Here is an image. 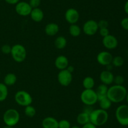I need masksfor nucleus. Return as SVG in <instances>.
Here are the masks:
<instances>
[{"instance_id": "nucleus-1", "label": "nucleus", "mask_w": 128, "mask_h": 128, "mask_svg": "<svg viewBox=\"0 0 128 128\" xmlns=\"http://www.w3.org/2000/svg\"><path fill=\"white\" fill-rule=\"evenodd\" d=\"M127 89L122 85H112L108 88L107 97L112 102L120 103L126 99Z\"/></svg>"}, {"instance_id": "nucleus-2", "label": "nucleus", "mask_w": 128, "mask_h": 128, "mask_svg": "<svg viewBox=\"0 0 128 128\" xmlns=\"http://www.w3.org/2000/svg\"><path fill=\"white\" fill-rule=\"evenodd\" d=\"M90 122L96 126H101L108 122L109 114L107 110L101 109H93L90 114Z\"/></svg>"}, {"instance_id": "nucleus-3", "label": "nucleus", "mask_w": 128, "mask_h": 128, "mask_svg": "<svg viewBox=\"0 0 128 128\" xmlns=\"http://www.w3.org/2000/svg\"><path fill=\"white\" fill-rule=\"evenodd\" d=\"M2 119L6 125L14 127L20 121V114L16 109H9L4 112Z\"/></svg>"}, {"instance_id": "nucleus-4", "label": "nucleus", "mask_w": 128, "mask_h": 128, "mask_svg": "<svg viewBox=\"0 0 128 128\" xmlns=\"http://www.w3.org/2000/svg\"><path fill=\"white\" fill-rule=\"evenodd\" d=\"M12 59L16 62L21 63L24 61L27 56L26 48L21 44H15L11 46V53Z\"/></svg>"}, {"instance_id": "nucleus-5", "label": "nucleus", "mask_w": 128, "mask_h": 128, "mask_svg": "<svg viewBox=\"0 0 128 128\" xmlns=\"http://www.w3.org/2000/svg\"><path fill=\"white\" fill-rule=\"evenodd\" d=\"M81 102L87 106H92L98 102V95L94 89H84L80 95Z\"/></svg>"}, {"instance_id": "nucleus-6", "label": "nucleus", "mask_w": 128, "mask_h": 128, "mask_svg": "<svg viewBox=\"0 0 128 128\" xmlns=\"http://www.w3.org/2000/svg\"><path fill=\"white\" fill-rule=\"evenodd\" d=\"M15 102L19 105L26 107L31 105L32 102V97L31 94L25 90H18L14 95Z\"/></svg>"}, {"instance_id": "nucleus-7", "label": "nucleus", "mask_w": 128, "mask_h": 128, "mask_svg": "<svg viewBox=\"0 0 128 128\" xmlns=\"http://www.w3.org/2000/svg\"><path fill=\"white\" fill-rule=\"evenodd\" d=\"M116 120L121 125H128V105H121L118 106L115 112Z\"/></svg>"}, {"instance_id": "nucleus-8", "label": "nucleus", "mask_w": 128, "mask_h": 128, "mask_svg": "<svg viewBox=\"0 0 128 128\" xmlns=\"http://www.w3.org/2000/svg\"><path fill=\"white\" fill-rule=\"evenodd\" d=\"M57 77L58 82L63 87L69 86L72 81V74L67 69L60 70Z\"/></svg>"}, {"instance_id": "nucleus-9", "label": "nucleus", "mask_w": 128, "mask_h": 128, "mask_svg": "<svg viewBox=\"0 0 128 128\" xmlns=\"http://www.w3.org/2000/svg\"><path fill=\"white\" fill-rule=\"evenodd\" d=\"M99 30L98 22L94 20H89L84 23L82 31L88 36H93Z\"/></svg>"}, {"instance_id": "nucleus-10", "label": "nucleus", "mask_w": 128, "mask_h": 128, "mask_svg": "<svg viewBox=\"0 0 128 128\" xmlns=\"http://www.w3.org/2000/svg\"><path fill=\"white\" fill-rule=\"evenodd\" d=\"M32 8L29 3L26 1H19L15 6V11L16 13L21 16H29L31 13Z\"/></svg>"}, {"instance_id": "nucleus-11", "label": "nucleus", "mask_w": 128, "mask_h": 128, "mask_svg": "<svg viewBox=\"0 0 128 128\" xmlns=\"http://www.w3.org/2000/svg\"><path fill=\"white\" fill-rule=\"evenodd\" d=\"M113 56L110 52L108 51H100L96 56L98 63L102 66H107L111 64Z\"/></svg>"}, {"instance_id": "nucleus-12", "label": "nucleus", "mask_w": 128, "mask_h": 128, "mask_svg": "<svg viewBox=\"0 0 128 128\" xmlns=\"http://www.w3.org/2000/svg\"><path fill=\"white\" fill-rule=\"evenodd\" d=\"M64 17L66 21L70 25L76 24L80 20V13L76 9L71 8L66 11Z\"/></svg>"}, {"instance_id": "nucleus-13", "label": "nucleus", "mask_w": 128, "mask_h": 128, "mask_svg": "<svg viewBox=\"0 0 128 128\" xmlns=\"http://www.w3.org/2000/svg\"><path fill=\"white\" fill-rule=\"evenodd\" d=\"M102 43L106 48L108 50H113L118 45V41L116 36L110 34L108 36L102 38Z\"/></svg>"}, {"instance_id": "nucleus-14", "label": "nucleus", "mask_w": 128, "mask_h": 128, "mask_svg": "<svg viewBox=\"0 0 128 128\" xmlns=\"http://www.w3.org/2000/svg\"><path fill=\"white\" fill-rule=\"evenodd\" d=\"M114 77V76L111 71L107 70L102 71L100 75V79L102 84L106 85H110L113 83Z\"/></svg>"}, {"instance_id": "nucleus-15", "label": "nucleus", "mask_w": 128, "mask_h": 128, "mask_svg": "<svg viewBox=\"0 0 128 128\" xmlns=\"http://www.w3.org/2000/svg\"><path fill=\"white\" fill-rule=\"evenodd\" d=\"M54 65L58 70L66 69L69 65V60L64 55H59L54 61Z\"/></svg>"}, {"instance_id": "nucleus-16", "label": "nucleus", "mask_w": 128, "mask_h": 128, "mask_svg": "<svg viewBox=\"0 0 128 128\" xmlns=\"http://www.w3.org/2000/svg\"><path fill=\"white\" fill-rule=\"evenodd\" d=\"M42 128H58V120L53 117H46L42 120Z\"/></svg>"}, {"instance_id": "nucleus-17", "label": "nucleus", "mask_w": 128, "mask_h": 128, "mask_svg": "<svg viewBox=\"0 0 128 128\" xmlns=\"http://www.w3.org/2000/svg\"><path fill=\"white\" fill-rule=\"evenodd\" d=\"M60 31V26L56 23H50L46 25L44 28L45 33L50 36L57 35Z\"/></svg>"}, {"instance_id": "nucleus-18", "label": "nucleus", "mask_w": 128, "mask_h": 128, "mask_svg": "<svg viewBox=\"0 0 128 128\" xmlns=\"http://www.w3.org/2000/svg\"><path fill=\"white\" fill-rule=\"evenodd\" d=\"M30 16L34 22H41L44 18V12L40 8H33L31 10Z\"/></svg>"}, {"instance_id": "nucleus-19", "label": "nucleus", "mask_w": 128, "mask_h": 128, "mask_svg": "<svg viewBox=\"0 0 128 128\" xmlns=\"http://www.w3.org/2000/svg\"><path fill=\"white\" fill-rule=\"evenodd\" d=\"M108 90V85H105V84H101L98 87L96 90V92L98 95V102L100 99H103V98L107 97Z\"/></svg>"}, {"instance_id": "nucleus-20", "label": "nucleus", "mask_w": 128, "mask_h": 128, "mask_svg": "<svg viewBox=\"0 0 128 128\" xmlns=\"http://www.w3.org/2000/svg\"><path fill=\"white\" fill-rule=\"evenodd\" d=\"M76 121L79 124L81 125H83L87 123L90 122V114L84 111L81 112L78 115L77 117H76Z\"/></svg>"}, {"instance_id": "nucleus-21", "label": "nucleus", "mask_w": 128, "mask_h": 128, "mask_svg": "<svg viewBox=\"0 0 128 128\" xmlns=\"http://www.w3.org/2000/svg\"><path fill=\"white\" fill-rule=\"evenodd\" d=\"M17 81V77L14 73H8L4 78V84L6 86H12L16 84Z\"/></svg>"}, {"instance_id": "nucleus-22", "label": "nucleus", "mask_w": 128, "mask_h": 128, "mask_svg": "<svg viewBox=\"0 0 128 128\" xmlns=\"http://www.w3.org/2000/svg\"><path fill=\"white\" fill-rule=\"evenodd\" d=\"M54 44L56 48L59 50H62L67 45V40L64 36H59L55 39Z\"/></svg>"}, {"instance_id": "nucleus-23", "label": "nucleus", "mask_w": 128, "mask_h": 128, "mask_svg": "<svg viewBox=\"0 0 128 128\" xmlns=\"http://www.w3.org/2000/svg\"><path fill=\"white\" fill-rule=\"evenodd\" d=\"M95 85V81L92 77L88 76L84 78L82 80V86L84 89H93Z\"/></svg>"}, {"instance_id": "nucleus-24", "label": "nucleus", "mask_w": 128, "mask_h": 128, "mask_svg": "<svg viewBox=\"0 0 128 128\" xmlns=\"http://www.w3.org/2000/svg\"><path fill=\"white\" fill-rule=\"evenodd\" d=\"M69 32L71 36L73 37H78L81 35V29L77 24H72L70 25L69 27Z\"/></svg>"}, {"instance_id": "nucleus-25", "label": "nucleus", "mask_w": 128, "mask_h": 128, "mask_svg": "<svg viewBox=\"0 0 128 128\" xmlns=\"http://www.w3.org/2000/svg\"><path fill=\"white\" fill-rule=\"evenodd\" d=\"M99 104H100V109H103V110H107L109 109H110V107L112 105V102L110 100V99L108 98V97H106L103 98V99H100V100H98Z\"/></svg>"}, {"instance_id": "nucleus-26", "label": "nucleus", "mask_w": 128, "mask_h": 128, "mask_svg": "<svg viewBox=\"0 0 128 128\" xmlns=\"http://www.w3.org/2000/svg\"><path fill=\"white\" fill-rule=\"evenodd\" d=\"M8 95V89L4 83H0V102H3Z\"/></svg>"}, {"instance_id": "nucleus-27", "label": "nucleus", "mask_w": 128, "mask_h": 128, "mask_svg": "<svg viewBox=\"0 0 128 128\" xmlns=\"http://www.w3.org/2000/svg\"><path fill=\"white\" fill-rule=\"evenodd\" d=\"M24 107V114L26 116L28 117H32L36 115V109L32 105H29Z\"/></svg>"}, {"instance_id": "nucleus-28", "label": "nucleus", "mask_w": 128, "mask_h": 128, "mask_svg": "<svg viewBox=\"0 0 128 128\" xmlns=\"http://www.w3.org/2000/svg\"><path fill=\"white\" fill-rule=\"evenodd\" d=\"M124 62V60L122 56H116L113 57L111 64L116 67H120L123 65Z\"/></svg>"}, {"instance_id": "nucleus-29", "label": "nucleus", "mask_w": 128, "mask_h": 128, "mask_svg": "<svg viewBox=\"0 0 128 128\" xmlns=\"http://www.w3.org/2000/svg\"><path fill=\"white\" fill-rule=\"evenodd\" d=\"M71 123L66 119H61L58 121V128H71Z\"/></svg>"}, {"instance_id": "nucleus-30", "label": "nucleus", "mask_w": 128, "mask_h": 128, "mask_svg": "<svg viewBox=\"0 0 128 128\" xmlns=\"http://www.w3.org/2000/svg\"><path fill=\"white\" fill-rule=\"evenodd\" d=\"M124 82V78L121 75H116L114 77L113 82L116 85H122Z\"/></svg>"}, {"instance_id": "nucleus-31", "label": "nucleus", "mask_w": 128, "mask_h": 128, "mask_svg": "<svg viewBox=\"0 0 128 128\" xmlns=\"http://www.w3.org/2000/svg\"><path fill=\"white\" fill-rule=\"evenodd\" d=\"M1 50L2 53L5 54V55H8V54L11 53V46L10 45H8V44H5V45H3L1 46Z\"/></svg>"}, {"instance_id": "nucleus-32", "label": "nucleus", "mask_w": 128, "mask_h": 128, "mask_svg": "<svg viewBox=\"0 0 128 128\" xmlns=\"http://www.w3.org/2000/svg\"><path fill=\"white\" fill-rule=\"evenodd\" d=\"M99 29L100 28H108L109 23L106 20H101L98 22Z\"/></svg>"}, {"instance_id": "nucleus-33", "label": "nucleus", "mask_w": 128, "mask_h": 128, "mask_svg": "<svg viewBox=\"0 0 128 128\" xmlns=\"http://www.w3.org/2000/svg\"><path fill=\"white\" fill-rule=\"evenodd\" d=\"M29 4L32 8V9L39 8L40 4H41V0H30Z\"/></svg>"}, {"instance_id": "nucleus-34", "label": "nucleus", "mask_w": 128, "mask_h": 128, "mask_svg": "<svg viewBox=\"0 0 128 128\" xmlns=\"http://www.w3.org/2000/svg\"><path fill=\"white\" fill-rule=\"evenodd\" d=\"M99 32H100V35L102 38L108 36L110 35V31H109L108 28H100L99 29Z\"/></svg>"}, {"instance_id": "nucleus-35", "label": "nucleus", "mask_w": 128, "mask_h": 128, "mask_svg": "<svg viewBox=\"0 0 128 128\" xmlns=\"http://www.w3.org/2000/svg\"><path fill=\"white\" fill-rule=\"evenodd\" d=\"M121 25L124 30L128 31V17L124 18L121 20Z\"/></svg>"}, {"instance_id": "nucleus-36", "label": "nucleus", "mask_w": 128, "mask_h": 128, "mask_svg": "<svg viewBox=\"0 0 128 128\" xmlns=\"http://www.w3.org/2000/svg\"><path fill=\"white\" fill-rule=\"evenodd\" d=\"M81 128H97V126H96V125H94L92 123L90 122L87 123V124L82 125V127Z\"/></svg>"}, {"instance_id": "nucleus-37", "label": "nucleus", "mask_w": 128, "mask_h": 128, "mask_svg": "<svg viewBox=\"0 0 128 128\" xmlns=\"http://www.w3.org/2000/svg\"><path fill=\"white\" fill-rule=\"evenodd\" d=\"M4 1L10 5H16L20 1V0H4Z\"/></svg>"}, {"instance_id": "nucleus-38", "label": "nucleus", "mask_w": 128, "mask_h": 128, "mask_svg": "<svg viewBox=\"0 0 128 128\" xmlns=\"http://www.w3.org/2000/svg\"><path fill=\"white\" fill-rule=\"evenodd\" d=\"M67 69V70H68V71L72 73V72H73L74 71V67L72 66V65H69L67 69Z\"/></svg>"}, {"instance_id": "nucleus-39", "label": "nucleus", "mask_w": 128, "mask_h": 128, "mask_svg": "<svg viewBox=\"0 0 128 128\" xmlns=\"http://www.w3.org/2000/svg\"><path fill=\"white\" fill-rule=\"evenodd\" d=\"M124 10L125 13H126L127 15H128V0L125 3L124 6Z\"/></svg>"}, {"instance_id": "nucleus-40", "label": "nucleus", "mask_w": 128, "mask_h": 128, "mask_svg": "<svg viewBox=\"0 0 128 128\" xmlns=\"http://www.w3.org/2000/svg\"><path fill=\"white\" fill-rule=\"evenodd\" d=\"M106 67V70H109V71H111V70L112 69V67H113V65L112 64H110V65H108Z\"/></svg>"}, {"instance_id": "nucleus-41", "label": "nucleus", "mask_w": 128, "mask_h": 128, "mask_svg": "<svg viewBox=\"0 0 128 128\" xmlns=\"http://www.w3.org/2000/svg\"><path fill=\"white\" fill-rule=\"evenodd\" d=\"M3 128H14V127L12 126H9V125H5Z\"/></svg>"}, {"instance_id": "nucleus-42", "label": "nucleus", "mask_w": 128, "mask_h": 128, "mask_svg": "<svg viewBox=\"0 0 128 128\" xmlns=\"http://www.w3.org/2000/svg\"><path fill=\"white\" fill-rule=\"evenodd\" d=\"M71 128H81L78 126V125H73V126L71 127Z\"/></svg>"}, {"instance_id": "nucleus-43", "label": "nucleus", "mask_w": 128, "mask_h": 128, "mask_svg": "<svg viewBox=\"0 0 128 128\" xmlns=\"http://www.w3.org/2000/svg\"><path fill=\"white\" fill-rule=\"evenodd\" d=\"M126 101H127V102H128V92L127 93V95H126Z\"/></svg>"}, {"instance_id": "nucleus-44", "label": "nucleus", "mask_w": 128, "mask_h": 128, "mask_svg": "<svg viewBox=\"0 0 128 128\" xmlns=\"http://www.w3.org/2000/svg\"><path fill=\"white\" fill-rule=\"evenodd\" d=\"M0 75H1V72H0Z\"/></svg>"}, {"instance_id": "nucleus-45", "label": "nucleus", "mask_w": 128, "mask_h": 128, "mask_svg": "<svg viewBox=\"0 0 128 128\" xmlns=\"http://www.w3.org/2000/svg\"></svg>"}, {"instance_id": "nucleus-46", "label": "nucleus", "mask_w": 128, "mask_h": 128, "mask_svg": "<svg viewBox=\"0 0 128 128\" xmlns=\"http://www.w3.org/2000/svg\"><path fill=\"white\" fill-rule=\"evenodd\" d=\"M0 1H1V0H0Z\"/></svg>"}]
</instances>
